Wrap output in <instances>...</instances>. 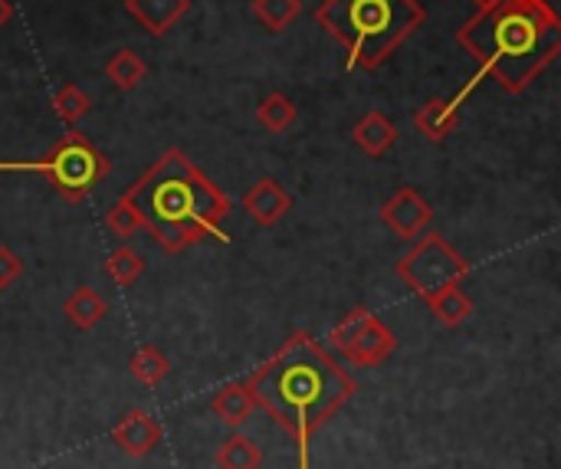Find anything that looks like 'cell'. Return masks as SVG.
<instances>
[{
	"instance_id": "6da1fadb",
	"label": "cell",
	"mask_w": 561,
	"mask_h": 469,
	"mask_svg": "<svg viewBox=\"0 0 561 469\" xmlns=\"http://www.w3.org/2000/svg\"><path fill=\"white\" fill-rule=\"evenodd\" d=\"M243 388L296 444L299 469H312V444L325 421H332L358 391L355 378L309 335L296 332L283 348L263 362Z\"/></svg>"
},
{
	"instance_id": "7a4b0ae2",
	"label": "cell",
	"mask_w": 561,
	"mask_h": 469,
	"mask_svg": "<svg viewBox=\"0 0 561 469\" xmlns=\"http://www.w3.org/2000/svg\"><path fill=\"white\" fill-rule=\"evenodd\" d=\"M457 43L477 59L480 76L519 95L561 53V20L549 0H496L457 30Z\"/></svg>"
},
{
	"instance_id": "3957f363",
	"label": "cell",
	"mask_w": 561,
	"mask_h": 469,
	"mask_svg": "<svg viewBox=\"0 0 561 469\" xmlns=\"http://www.w3.org/2000/svg\"><path fill=\"white\" fill-rule=\"evenodd\" d=\"M122 197L141 214L145 230L168 253L214 237L233 210L230 197L181 148H168Z\"/></svg>"
},
{
	"instance_id": "277c9868",
	"label": "cell",
	"mask_w": 561,
	"mask_h": 469,
	"mask_svg": "<svg viewBox=\"0 0 561 469\" xmlns=\"http://www.w3.org/2000/svg\"><path fill=\"white\" fill-rule=\"evenodd\" d=\"M316 23L348 49V69H378L424 26L417 0H322Z\"/></svg>"
},
{
	"instance_id": "5b68a950",
	"label": "cell",
	"mask_w": 561,
	"mask_h": 469,
	"mask_svg": "<svg viewBox=\"0 0 561 469\" xmlns=\"http://www.w3.org/2000/svg\"><path fill=\"white\" fill-rule=\"evenodd\" d=\"M108 168L112 164H108L105 151L76 128H69L43 158L0 161V174H43L49 181V187L69 204L85 201L108 178Z\"/></svg>"
},
{
	"instance_id": "8992f818",
	"label": "cell",
	"mask_w": 561,
	"mask_h": 469,
	"mask_svg": "<svg viewBox=\"0 0 561 469\" xmlns=\"http://www.w3.org/2000/svg\"><path fill=\"white\" fill-rule=\"evenodd\" d=\"M394 273L414 296L427 299L447 286H460L470 276V263L444 240V233L424 230L417 243L394 263Z\"/></svg>"
},
{
	"instance_id": "52a82bcc",
	"label": "cell",
	"mask_w": 561,
	"mask_h": 469,
	"mask_svg": "<svg viewBox=\"0 0 561 469\" xmlns=\"http://www.w3.org/2000/svg\"><path fill=\"white\" fill-rule=\"evenodd\" d=\"M329 342L342 352V358L352 368H378L385 365L394 348H398V335L368 309V306H355L332 332Z\"/></svg>"
},
{
	"instance_id": "ba28073f",
	"label": "cell",
	"mask_w": 561,
	"mask_h": 469,
	"mask_svg": "<svg viewBox=\"0 0 561 469\" xmlns=\"http://www.w3.org/2000/svg\"><path fill=\"white\" fill-rule=\"evenodd\" d=\"M434 207L421 197V191L414 187H401L388 197V204L381 207V224L401 237V240H417L431 224H434Z\"/></svg>"
},
{
	"instance_id": "9c48e42d",
	"label": "cell",
	"mask_w": 561,
	"mask_h": 469,
	"mask_svg": "<svg viewBox=\"0 0 561 469\" xmlns=\"http://www.w3.org/2000/svg\"><path fill=\"white\" fill-rule=\"evenodd\" d=\"M161 437H164L161 421H158L154 414L141 411V408L128 411V414L112 427V444H115L122 454L135 457V460L151 457V454L161 447Z\"/></svg>"
},
{
	"instance_id": "30bf717a",
	"label": "cell",
	"mask_w": 561,
	"mask_h": 469,
	"mask_svg": "<svg viewBox=\"0 0 561 469\" xmlns=\"http://www.w3.org/2000/svg\"><path fill=\"white\" fill-rule=\"evenodd\" d=\"M243 210L260 224V227H276L289 210L293 197L276 178H260L247 194H243Z\"/></svg>"
},
{
	"instance_id": "8fae6325",
	"label": "cell",
	"mask_w": 561,
	"mask_h": 469,
	"mask_svg": "<svg viewBox=\"0 0 561 469\" xmlns=\"http://www.w3.org/2000/svg\"><path fill=\"white\" fill-rule=\"evenodd\" d=\"M125 10L151 36H164L191 10V0H125Z\"/></svg>"
},
{
	"instance_id": "7c38bea8",
	"label": "cell",
	"mask_w": 561,
	"mask_h": 469,
	"mask_svg": "<svg viewBox=\"0 0 561 469\" xmlns=\"http://www.w3.org/2000/svg\"><path fill=\"white\" fill-rule=\"evenodd\" d=\"M352 141H355L365 155L381 158V155H388L391 145L398 141V128H394V122H391L385 112L371 108V112H365L362 122L352 128Z\"/></svg>"
},
{
	"instance_id": "4fadbf2b",
	"label": "cell",
	"mask_w": 561,
	"mask_h": 469,
	"mask_svg": "<svg viewBox=\"0 0 561 469\" xmlns=\"http://www.w3.org/2000/svg\"><path fill=\"white\" fill-rule=\"evenodd\" d=\"M414 125H417V131H421L427 141L440 145V141H447V138L454 135V128L460 125V108H457L450 99H431V102H424V105L417 108Z\"/></svg>"
},
{
	"instance_id": "5bb4252c",
	"label": "cell",
	"mask_w": 561,
	"mask_h": 469,
	"mask_svg": "<svg viewBox=\"0 0 561 469\" xmlns=\"http://www.w3.org/2000/svg\"><path fill=\"white\" fill-rule=\"evenodd\" d=\"M210 411L220 424L227 427H243L253 414H256V401L250 398V391L243 388V381H227L214 398H210Z\"/></svg>"
},
{
	"instance_id": "9a60e30c",
	"label": "cell",
	"mask_w": 561,
	"mask_h": 469,
	"mask_svg": "<svg viewBox=\"0 0 561 469\" xmlns=\"http://www.w3.org/2000/svg\"><path fill=\"white\" fill-rule=\"evenodd\" d=\"M62 316L79 329V332H89L95 329L105 316H108V302L92 289V286H79L66 296L62 302Z\"/></svg>"
},
{
	"instance_id": "2e32d148",
	"label": "cell",
	"mask_w": 561,
	"mask_h": 469,
	"mask_svg": "<svg viewBox=\"0 0 561 469\" xmlns=\"http://www.w3.org/2000/svg\"><path fill=\"white\" fill-rule=\"evenodd\" d=\"M424 302L440 319V325H447V329H460L473 316V299L460 286H447V289L427 296Z\"/></svg>"
},
{
	"instance_id": "e0dca14e",
	"label": "cell",
	"mask_w": 561,
	"mask_h": 469,
	"mask_svg": "<svg viewBox=\"0 0 561 469\" xmlns=\"http://www.w3.org/2000/svg\"><path fill=\"white\" fill-rule=\"evenodd\" d=\"M214 464L220 469H260L263 467V450L256 447V441H250L247 434H230L217 454Z\"/></svg>"
},
{
	"instance_id": "ac0fdd59",
	"label": "cell",
	"mask_w": 561,
	"mask_h": 469,
	"mask_svg": "<svg viewBox=\"0 0 561 469\" xmlns=\"http://www.w3.org/2000/svg\"><path fill=\"white\" fill-rule=\"evenodd\" d=\"M128 371H131V378H135L141 388L154 391V388L171 375V362L161 355V348H154V345H141V348L131 355Z\"/></svg>"
},
{
	"instance_id": "d6986e66",
	"label": "cell",
	"mask_w": 561,
	"mask_h": 469,
	"mask_svg": "<svg viewBox=\"0 0 561 469\" xmlns=\"http://www.w3.org/2000/svg\"><path fill=\"white\" fill-rule=\"evenodd\" d=\"M105 76L115 89L122 92H131L135 85H141V79L148 76V66L145 59L135 53V49H118L108 62H105Z\"/></svg>"
},
{
	"instance_id": "ffe728a7",
	"label": "cell",
	"mask_w": 561,
	"mask_h": 469,
	"mask_svg": "<svg viewBox=\"0 0 561 469\" xmlns=\"http://www.w3.org/2000/svg\"><path fill=\"white\" fill-rule=\"evenodd\" d=\"M256 118H260V125H263L266 131L283 135V131H289L293 122H296V105H293L289 95L273 92V95H266V99L256 105Z\"/></svg>"
},
{
	"instance_id": "44dd1931",
	"label": "cell",
	"mask_w": 561,
	"mask_h": 469,
	"mask_svg": "<svg viewBox=\"0 0 561 469\" xmlns=\"http://www.w3.org/2000/svg\"><path fill=\"white\" fill-rule=\"evenodd\" d=\"M105 276L115 283V286H135L141 276H145V260L131 250V247H118L108 253L105 260Z\"/></svg>"
},
{
	"instance_id": "7402d4cb",
	"label": "cell",
	"mask_w": 561,
	"mask_h": 469,
	"mask_svg": "<svg viewBox=\"0 0 561 469\" xmlns=\"http://www.w3.org/2000/svg\"><path fill=\"white\" fill-rule=\"evenodd\" d=\"M250 7L270 33H283L299 16L302 0H253Z\"/></svg>"
},
{
	"instance_id": "603a6c76",
	"label": "cell",
	"mask_w": 561,
	"mask_h": 469,
	"mask_svg": "<svg viewBox=\"0 0 561 469\" xmlns=\"http://www.w3.org/2000/svg\"><path fill=\"white\" fill-rule=\"evenodd\" d=\"M105 230H108L112 237H118V240H131L138 230H145V220H141V214H138L125 197H118V201L105 210Z\"/></svg>"
},
{
	"instance_id": "cb8c5ba5",
	"label": "cell",
	"mask_w": 561,
	"mask_h": 469,
	"mask_svg": "<svg viewBox=\"0 0 561 469\" xmlns=\"http://www.w3.org/2000/svg\"><path fill=\"white\" fill-rule=\"evenodd\" d=\"M92 108V99L79 89V85H62L56 95H53V112L66 122V125H72V122H79L85 112Z\"/></svg>"
},
{
	"instance_id": "d4e9b609",
	"label": "cell",
	"mask_w": 561,
	"mask_h": 469,
	"mask_svg": "<svg viewBox=\"0 0 561 469\" xmlns=\"http://www.w3.org/2000/svg\"><path fill=\"white\" fill-rule=\"evenodd\" d=\"M20 276H23V260L10 247L0 243V293L10 289Z\"/></svg>"
},
{
	"instance_id": "484cf974",
	"label": "cell",
	"mask_w": 561,
	"mask_h": 469,
	"mask_svg": "<svg viewBox=\"0 0 561 469\" xmlns=\"http://www.w3.org/2000/svg\"><path fill=\"white\" fill-rule=\"evenodd\" d=\"M10 16H13V3L10 0H0V30L10 23Z\"/></svg>"
},
{
	"instance_id": "4316f807",
	"label": "cell",
	"mask_w": 561,
	"mask_h": 469,
	"mask_svg": "<svg viewBox=\"0 0 561 469\" xmlns=\"http://www.w3.org/2000/svg\"><path fill=\"white\" fill-rule=\"evenodd\" d=\"M490 3H496V0H473V7H477V10H483V7H490Z\"/></svg>"
}]
</instances>
